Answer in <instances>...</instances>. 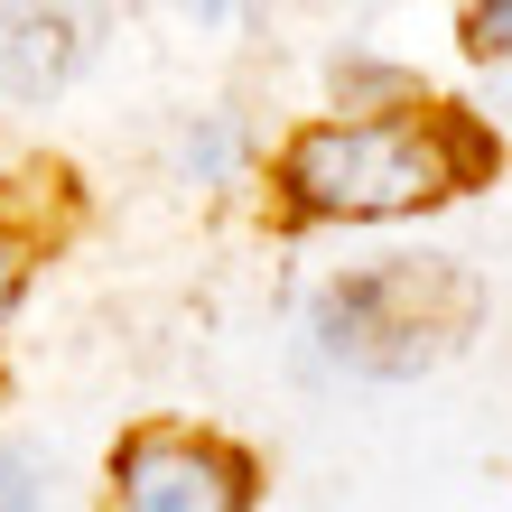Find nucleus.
<instances>
[{
	"instance_id": "f257e3e1",
	"label": "nucleus",
	"mask_w": 512,
	"mask_h": 512,
	"mask_svg": "<svg viewBox=\"0 0 512 512\" xmlns=\"http://www.w3.org/2000/svg\"><path fill=\"white\" fill-rule=\"evenodd\" d=\"M494 149L475 140L457 112L429 103H391V112H345V122H308L280 149V187L298 215H336V224H391L419 205L457 196L485 177Z\"/></svg>"
},
{
	"instance_id": "f03ea898",
	"label": "nucleus",
	"mask_w": 512,
	"mask_h": 512,
	"mask_svg": "<svg viewBox=\"0 0 512 512\" xmlns=\"http://www.w3.org/2000/svg\"><path fill=\"white\" fill-rule=\"evenodd\" d=\"M475 317H485V289L447 252H391L364 270H336L308 298L317 354L336 373H364V382H410V373L447 364L475 336Z\"/></svg>"
},
{
	"instance_id": "7ed1b4c3",
	"label": "nucleus",
	"mask_w": 512,
	"mask_h": 512,
	"mask_svg": "<svg viewBox=\"0 0 512 512\" xmlns=\"http://www.w3.org/2000/svg\"><path fill=\"white\" fill-rule=\"evenodd\" d=\"M112 512H252V466L205 429H131L112 457Z\"/></svg>"
},
{
	"instance_id": "20e7f679",
	"label": "nucleus",
	"mask_w": 512,
	"mask_h": 512,
	"mask_svg": "<svg viewBox=\"0 0 512 512\" xmlns=\"http://www.w3.org/2000/svg\"><path fill=\"white\" fill-rule=\"evenodd\" d=\"M75 56H84V19H66V10L0 19V94L10 103H47L56 84L75 75Z\"/></svg>"
},
{
	"instance_id": "39448f33",
	"label": "nucleus",
	"mask_w": 512,
	"mask_h": 512,
	"mask_svg": "<svg viewBox=\"0 0 512 512\" xmlns=\"http://www.w3.org/2000/svg\"><path fill=\"white\" fill-rule=\"evenodd\" d=\"M177 159H187V177H196V187H215V177H233V159H243V131H233L224 112H205V122L177 140Z\"/></svg>"
},
{
	"instance_id": "423d86ee",
	"label": "nucleus",
	"mask_w": 512,
	"mask_h": 512,
	"mask_svg": "<svg viewBox=\"0 0 512 512\" xmlns=\"http://www.w3.org/2000/svg\"><path fill=\"white\" fill-rule=\"evenodd\" d=\"M0 512H47V457L0 438Z\"/></svg>"
},
{
	"instance_id": "0eeeda50",
	"label": "nucleus",
	"mask_w": 512,
	"mask_h": 512,
	"mask_svg": "<svg viewBox=\"0 0 512 512\" xmlns=\"http://www.w3.org/2000/svg\"><path fill=\"white\" fill-rule=\"evenodd\" d=\"M466 38L485 47V56H512V0H494V10H475V19H466Z\"/></svg>"
},
{
	"instance_id": "6e6552de",
	"label": "nucleus",
	"mask_w": 512,
	"mask_h": 512,
	"mask_svg": "<svg viewBox=\"0 0 512 512\" xmlns=\"http://www.w3.org/2000/svg\"><path fill=\"white\" fill-rule=\"evenodd\" d=\"M19 280H28V252H19V233H0V326L19 308Z\"/></svg>"
}]
</instances>
